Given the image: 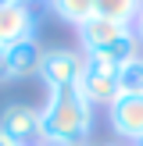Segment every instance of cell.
<instances>
[{"label": "cell", "instance_id": "2e32d148", "mask_svg": "<svg viewBox=\"0 0 143 146\" xmlns=\"http://www.w3.org/2000/svg\"><path fill=\"white\" fill-rule=\"evenodd\" d=\"M0 146H7V143H4V139H0Z\"/></svg>", "mask_w": 143, "mask_h": 146}, {"label": "cell", "instance_id": "5b68a950", "mask_svg": "<svg viewBox=\"0 0 143 146\" xmlns=\"http://www.w3.org/2000/svg\"><path fill=\"white\" fill-rule=\"evenodd\" d=\"M107 121L111 132L122 143H140L143 139V96H122L107 107Z\"/></svg>", "mask_w": 143, "mask_h": 146}, {"label": "cell", "instance_id": "3957f363", "mask_svg": "<svg viewBox=\"0 0 143 146\" xmlns=\"http://www.w3.org/2000/svg\"><path fill=\"white\" fill-rule=\"evenodd\" d=\"M75 89L86 96L90 107H111L118 100V64L104 61V57H86L82 54V68H79Z\"/></svg>", "mask_w": 143, "mask_h": 146}, {"label": "cell", "instance_id": "7c38bea8", "mask_svg": "<svg viewBox=\"0 0 143 146\" xmlns=\"http://www.w3.org/2000/svg\"><path fill=\"white\" fill-rule=\"evenodd\" d=\"M4 82H11V71H7V50L0 46V86Z\"/></svg>", "mask_w": 143, "mask_h": 146}, {"label": "cell", "instance_id": "4fadbf2b", "mask_svg": "<svg viewBox=\"0 0 143 146\" xmlns=\"http://www.w3.org/2000/svg\"><path fill=\"white\" fill-rule=\"evenodd\" d=\"M132 32H136V43H143V7H140V14L132 18Z\"/></svg>", "mask_w": 143, "mask_h": 146}, {"label": "cell", "instance_id": "8fae6325", "mask_svg": "<svg viewBox=\"0 0 143 146\" xmlns=\"http://www.w3.org/2000/svg\"><path fill=\"white\" fill-rule=\"evenodd\" d=\"M140 7H143V0H97V18L132 25V18L140 14Z\"/></svg>", "mask_w": 143, "mask_h": 146}, {"label": "cell", "instance_id": "277c9868", "mask_svg": "<svg viewBox=\"0 0 143 146\" xmlns=\"http://www.w3.org/2000/svg\"><path fill=\"white\" fill-rule=\"evenodd\" d=\"M0 139L7 146H43L39 107H32V104H7L0 111Z\"/></svg>", "mask_w": 143, "mask_h": 146}, {"label": "cell", "instance_id": "6da1fadb", "mask_svg": "<svg viewBox=\"0 0 143 146\" xmlns=\"http://www.w3.org/2000/svg\"><path fill=\"white\" fill-rule=\"evenodd\" d=\"M43 146H86L93 132V107L75 86L47 89V100L39 107Z\"/></svg>", "mask_w": 143, "mask_h": 146}, {"label": "cell", "instance_id": "e0dca14e", "mask_svg": "<svg viewBox=\"0 0 143 146\" xmlns=\"http://www.w3.org/2000/svg\"><path fill=\"white\" fill-rule=\"evenodd\" d=\"M136 146H143V139H140V143H136Z\"/></svg>", "mask_w": 143, "mask_h": 146}, {"label": "cell", "instance_id": "7a4b0ae2", "mask_svg": "<svg viewBox=\"0 0 143 146\" xmlns=\"http://www.w3.org/2000/svg\"><path fill=\"white\" fill-rule=\"evenodd\" d=\"M75 32H79V46L86 57H104L111 64H125L129 57H136V46H140L132 25L107 21V18H90Z\"/></svg>", "mask_w": 143, "mask_h": 146}, {"label": "cell", "instance_id": "52a82bcc", "mask_svg": "<svg viewBox=\"0 0 143 146\" xmlns=\"http://www.w3.org/2000/svg\"><path fill=\"white\" fill-rule=\"evenodd\" d=\"M36 39V14L32 7L21 4H4L0 0V46H14V43Z\"/></svg>", "mask_w": 143, "mask_h": 146}, {"label": "cell", "instance_id": "ac0fdd59", "mask_svg": "<svg viewBox=\"0 0 143 146\" xmlns=\"http://www.w3.org/2000/svg\"><path fill=\"white\" fill-rule=\"evenodd\" d=\"M86 146H90V143H86Z\"/></svg>", "mask_w": 143, "mask_h": 146}, {"label": "cell", "instance_id": "5bb4252c", "mask_svg": "<svg viewBox=\"0 0 143 146\" xmlns=\"http://www.w3.org/2000/svg\"><path fill=\"white\" fill-rule=\"evenodd\" d=\"M4 4H21V7H29V4H36V0H4Z\"/></svg>", "mask_w": 143, "mask_h": 146}, {"label": "cell", "instance_id": "9c48e42d", "mask_svg": "<svg viewBox=\"0 0 143 146\" xmlns=\"http://www.w3.org/2000/svg\"><path fill=\"white\" fill-rule=\"evenodd\" d=\"M47 4L61 21H68L75 29L86 25L90 18H97V0H47Z\"/></svg>", "mask_w": 143, "mask_h": 146}, {"label": "cell", "instance_id": "30bf717a", "mask_svg": "<svg viewBox=\"0 0 143 146\" xmlns=\"http://www.w3.org/2000/svg\"><path fill=\"white\" fill-rule=\"evenodd\" d=\"M118 93L122 96H143V57H129L118 64Z\"/></svg>", "mask_w": 143, "mask_h": 146}, {"label": "cell", "instance_id": "9a60e30c", "mask_svg": "<svg viewBox=\"0 0 143 146\" xmlns=\"http://www.w3.org/2000/svg\"><path fill=\"white\" fill-rule=\"evenodd\" d=\"M104 146H129V143H104Z\"/></svg>", "mask_w": 143, "mask_h": 146}, {"label": "cell", "instance_id": "8992f818", "mask_svg": "<svg viewBox=\"0 0 143 146\" xmlns=\"http://www.w3.org/2000/svg\"><path fill=\"white\" fill-rule=\"evenodd\" d=\"M79 68H82V54H72V50L57 46L43 54V68L39 78L47 89H57V86H75L79 82Z\"/></svg>", "mask_w": 143, "mask_h": 146}, {"label": "cell", "instance_id": "ba28073f", "mask_svg": "<svg viewBox=\"0 0 143 146\" xmlns=\"http://www.w3.org/2000/svg\"><path fill=\"white\" fill-rule=\"evenodd\" d=\"M39 68H43V50H39L36 39H25V43L7 46V71H11V82H14V78L39 75Z\"/></svg>", "mask_w": 143, "mask_h": 146}]
</instances>
